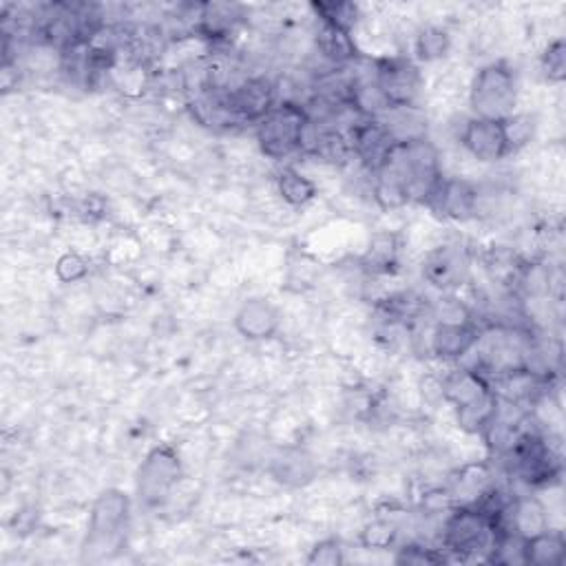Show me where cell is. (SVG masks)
<instances>
[{
	"instance_id": "6da1fadb",
	"label": "cell",
	"mask_w": 566,
	"mask_h": 566,
	"mask_svg": "<svg viewBox=\"0 0 566 566\" xmlns=\"http://www.w3.org/2000/svg\"><path fill=\"white\" fill-rule=\"evenodd\" d=\"M378 171L402 184L410 204H427L430 195L443 180L438 148L427 140V135L396 142Z\"/></svg>"
},
{
	"instance_id": "7a4b0ae2",
	"label": "cell",
	"mask_w": 566,
	"mask_h": 566,
	"mask_svg": "<svg viewBox=\"0 0 566 566\" xmlns=\"http://www.w3.org/2000/svg\"><path fill=\"white\" fill-rule=\"evenodd\" d=\"M131 498L122 490H105L89 514L83 559L98 562L113 555L129 531Z\"/></svg>"
},
{
	"instance_id": "3957f363",
	"label": "cell",
	"mask_w": 566,
	"mask_h": 566,
	"mask_svg": "<svg viewBox=\"0 0 566 566\" xmlns=\"http://www.w3.org/2000/svg\"><path fill=\"white\" fill-rule=\"evenodd\" d=\"M310 124V113L303 105L284 100L277 103L257 124L255 137L260 150L270 159H288L294 153H301L303 135Z\"/></svg>"
},
{
	"instance_id": "277c9868",
	"label": "cell",
	"mask_w": 566,
	"mask_h": 566,
	"mask_svg": "<svg viewBox=\"0 0 566 566\" xmlns=\"http://www.w3.org/2000/svg\"><path fill=\"white\" fill-rule=\"evenodd\" d=\"M469 105L473 118L507 120L518 105L516 71L507 62L484 64L471 83Z\"/></svg>"
},
{
	"instance_id": "5b68a950",
	"label": "cell",
	"mask_w": 566,
	"mask_h": 566,
	"mask_svg": "<svg viewBox=\"0 0 566 566\" xmlns=\"http://www.w3.org/2000/svg\"><path fill=\"white\" fill-rule=\"evenodd\" d=\"M182 478H184V465L180 451L167 443L153 447L144 456L135 478V492L140 505L144 509L165 507L171 501Z\"/></svg>"
},
{
	"instance_id": "8992f818",
	"label": "cell",
	"mask_w": 566,
	"mask_h": 566,
	"mask_svg": "<svg viewBox=\"0 0 566 566\" xmlns=\"http://www.w3.org/2000/svg\"><path fill=\"white\" fill-rule=\"evenodd\" d=\"M441 540L445 553L467 559L482 551H490L494 542V527L478 507L456 505L443 522Z\"/></svg>"
},
{
	"instance_id": "52a82bcc",
	"label": "cell",
	"mask_w": 566,
	"mask_h": 566,
	"mask_svg": "<svg viewBox=\"0 0 566 566\" xmlns=\"http://www.w3.org/2000/svg\"><path fill=\"white\" fill-rule=\"evenodd\" d=\"M374 85L381 98L392 109H410L417 107L423 75L421 69L408 58H383L374 64Z\"/></svg>"
},
{
	"instance_id": "ba28073f",
	"label": "cell",
	"mask_w": 566,
	"mask_h": 566,
	"mask_svg": "<svg viewBox=\"0 0 566 566\" xmlns=\"http://www.w3.org/2000/svg\"><path fill=\"white\" fill-rule=\"evenodd\" d=\"M507 451L511 456L514 471L531 487H546L562 471L557 454L540 434L520 432Z\"/></svg>"
},
{
	"instance_id": "9c48e42d",
	"label": "cell",
	"mask_w": 566,
	"mask_h": 566,
	"mask_svg": "<svg viewBox=\"0 0 566 566\" xmlns=\"http://www.w3.org/2000/svg\"><path fill=\"white\" fill-rule=\"evenodd\" d=\"M350 146H352V155H357L361 159V165L374 176L383 165L392 150V146L396 144V140L392 137V133L387 131V127L383 124L381 118H365L359 116L346 131Z\"/></svg>"
},
{
	"instance_id": "30bf717a",
	"label": "cell",
	"mask_w": 566,
	"mask_h": 566,
	"mask_svg": "<svg viewBox=\"0 0 566 566\" xmlns=\"http://www.w3.org/2000/svg\"><path fill=\"white\" fill-rule=\"evenodd\" d=\"M226 105L239 122L257 124L277 105V89L268 77H249L226 94Z\"/></svg>"
},
{
	"instance_id": "8fae6325",
	"label": "cell",
	"mask_w": 566,
	"mask_h": 566,
	"mask_svg": "<svg viewBox=\"0 0 566 566\" xmlns=\"http://www.w3.org/2000/svg\"><path fill=\"white\" fill-rule=\"evenodd\" d=\"M281 310L264 297H253L241 303L234 314V330L246 341H268L281 328Z\"/></svg>"
},
{
	"instance_id": "7c38bea8",
	"label": "cell",
	"mask_w": 566,
	"mask_h": 566,
	"mask_svg": "<svg viewBox=\"0 0 566 566\" xmlns=\"http://www.w3.org/2000/svg\"><path fill=\"white\" fill-rule=\"evenodd\" d=\"M460 142L478 161H484V165L511 155L507 146L503 120L469 118L460 133Z\"/></svg>"
},
{
	"instance_id": "4fadbf2b",
	"label": "cell",
	"mask_w": 566,
	"mask_h": 566,
	"mask_svg": "<svg viewBox=\"0 0 566 566\" xmlns=\"http://www.w3.org/2000/svg\"><path fill=\"white\" fill-rule=\"evenodd\" d=\"M478 189L471 182L443 178L430 195L427 206L445 219L467 221L478 215Z\"/></svg>"
},
{
	"instance_id": "5bb4252c",
	"label": "cell",
	"mask_w": 566,
	"mask_h": 566,
	"mask_svg": "<svg viewBox=\"0 0 566 566\" xmlns=\"http://www.w3.org/2000/svg\"><path fill=\"white\" fill-rule=\"evenodd\" d=\"M480 335H482L480 328L469 318L438 321L432 330L430 348L432 354L443 361H460L473 348H478Z\"/></svg>"
},
{
	"instance_id": "9a60e30c",
	"label": "cell",
	"mask_w": 566,
	"mask_h": 566,
	"mask_svg": "<svg viewBox=\"0 0 566 566\" xmlns=\"http://www.w3.org/2000/svg\"><path fill=\"white\" fill-rule=\"evenodd\" d=\"M268 473L275 482L284 484L288 490H303L314 482L318 465L308 449L284 447L273 456Z\"/></svg>"
},
{
	"instance_id": "2e32d148",
	"label": "cell",
	"mask_w": 566,
	"mask_h": 566,
	"mask_svg": "<svg viewBox=\"0 0 566 566\" xmlns=\"http://www.w3.org/2000/svg\"><path fill=\"white\" fill-rule=\"evenodd\" d=\"M469 257L458 246H443L430 253L423 266V277L438 290H454L467 281Z\"/></svg>"
},
{
	"instance_id": "e0dca14e",
	"label": "cell",
	"mask_w": 566,
	"mask_h": 566,
	"mask_svg": "<svg viewBox=\"0 0 566 566\" xmlns=\"http://www.w3.org/2000/svg\"><path fill=\"white\" fill-rule=\"evenodd\" d=\"M244 21V8L230 3H204L197 8L195 32L208 40H226Z\"/></svg>"
},
{
	"instance_id": "ac0fdd59",
	"label": "cell",
	"mask_w": 566,
	"mask_h": 566,
	"mask_svg": "<svg viewBox=\"0 0 566 566\" xmlns=\"http://www.w3.org/2000/svg\"><path fill=\"white\" fill-rule=\"evenodd\" d=\"M492 381L487 378L484 372L478 370H456L451 372L445 381H443V398L458 410L465 406H471V402L484 398L487 394H492Z\"/></svg>"
},
{
	"instance_id": "d6986e66",
	"label": "cell",
	"mask_w": 566,
	"mask_h": 566,
	"mask_svg": "<svg viewBox=\"0 0 566 566\" xmlns=\"http://www.w3.org/2000/svg\"><path fill=\"white\" fill-rule=\"evenodd\" d=\"M494 487L492 469L487 462H471L456 471V478L451 480V496L456 505H475L484 494Z\"/></svg>"
},
{
	"instance_id": "ffe728a7",
	"label": "cell",
	"mask_w": 566,
	"mask_h": 566,
	"mask_svg": "<svg viewBox=\"0 0 566 566\" xmlns=\"http://www.w3.org/2000/svg\"><path fill=\"white\" fill-rule=\"evenodd\" d=\"M549 529V514L538 498L525 496L509 505V531L527 540Z\"/></svg>"
},
{
	"instance_id": "44dd1931",
	"label": "cell",
	"mask_w": 566,
	"mask_h": 566,
	"mask_svg": "<svg viewBox=\"0 0 566 566\" xmlns=\"http://www.w3.org/2000/svg\"><path fill=\"white\" fill-rule=\"evenodd\" d=\"M566 557V540L562 531H542L522 540V559L531 566H559Z\"/></svg>"
},
{
	"instance_id": "7402d4cb",
	"label": "cell",
	"mask_w": 566,
	"mask_h": 566,
	"mask_svg": "<svg viewBox=\"0 0 566 566\" xmlns=\"http://www.w3.org/2000/svg\"><path fill=\"white\" fill-rule=\"evenodd\" d=\"M314 43H316V49L321 51V56L330 60L333 64H350L359 58V49L354 45L352 34L344 32L339 27H333L328 23H318Z\"/></svg>"
},
{
	"instance_id": "603a6c76",
	"label": "cell",
	"mask_w": 566,
	"mask_h": 566,
	"mask_svg": "<svg viewBox=\"0 0 566 566\" xmlns=\"http://www.w3.org/2000/svg\"><path fill=\"white\" fill-rule=\"evenodd\" d=\"M398 255H400V244L398 234L394 232H376L370 239V246L365 255L361 257L363 268L370 273H392L398 266Z\"/></svg>"
},
{
	"instance_id": "cb8c5ba5",
	"label": "cell",
	"mask_w": 566,
	"mask_h": 566,
	"mask_svg": "<svg viewBox=\"0 0 566 566\" xmlns=\"http://www.w3.org/2000/svg\"><path fill=\"white\" fill-rule=\"evenodd\" d=\"M277 193L288 206L303 208L316 197V184L301 171L286 167L277 176Z\"/></svg>"
},
{
	"instance_id": "d4e9b609",
	"label": "cell",
	"mask_w": 566,
	"mask_h": 566,
	"mask_svg": "<svg viewBox=\"0 0 566 566\" xmlns=\"http://www.w3.org/2000/svg\"><path fill=\"white\" fill-rule=\"evenodd\" d=\"M496 412H498V396H496V392H492L484 398L471 402V406L458 408L456 419H458V425L462 432L484 434V430H487L492 425V421L496 419Z\"/></svg>"
},
{
	"instance_id": "484cf974",
	"label": "cell",
	"mask_w": 566,
	"mask_h": 566,
	"mask_svg": "<svg viewBox=\"0 0 566 566\" xmlns=\"http://www.w3.org/2000/svg\"><path fill=\"white\" fill-rule=\"evenodd\" d=\"M312 12L318 23H328L350 34L359 23V8L354 3H348V0H339V3H312Z\"/></svg>"
},
{
	"instance_id": "4316f807",
	"label": "cell",
	"mask_w": 566,
	"mask_h": 566,
	"mask_svg": "<svg viewBox=\"0 0 566 566\" xmlns=\"http://www.w3.org/2000/svg\"><path fill=\"white\" fill-rule=\"evenodd\" d=\"M449 47H451V40H449L447 32L441 27L423 29L417 36V45H414L417 58L423 62H434V60L445 58L449 53Z\"/></svg>"
},
{
	"instance_id": "83f0119b",
	"label": "cell",
	"mask_w": 566,
	"mask_h": 566,
	"mask_svg": "<svg viewBox=\"0 0 566 566\" xmlns=\"http://www.w3.org/2000/svg\"><path fill=\"white\" fill-rule=\"evenodd\" d=\"M503 129H505L509 153H516L533 140L535 118L529 113H514L507 120H503Z\"/></svg>"
},
{
	"instance_id": "f1b7e54d",
	"label": "cell",
	"mask_w": 566,
	"mask_h": 566,
	"mask_svg": "<svg viewBox=\"0 0 566 566\" xmlns=\"http://www.w3.org/2000/svg\"><path fill=\"white\" fill-rule=\"evenodd\" d=\"M396 538L398 525L387 518H376L361 531V544L365 549H392Z\"/></svg>"
},
{
	"instance_id": "f546056e",
	"label": "cell",
	"mask_w": 566,
	"mask_h": 566,
	"mask_svg": "<svg viewBox=\"0 0 566 566\" xmlns=\"http://www.w3.org/2000/svg\"><path fill=\"white\" fill-rule=\"evenodd\" d=\"M540 67H542V73H544L549 83H564V77H566V47H564L562 38L546 45V49L540 58Z\"/></svg>"
},
{
	"instance_id": "4dcf8cb0",
	"label": "cell",
	"mask_w": 566,
	"mask_h": 566,
	"mask_svg": "<svg viewBox=\"0 0 566 566\" xmlns=\"http://www.w3.org/2000/svg\"><path fill=\"white\" fill-rule=\"evenodd\" d=\"M310 566H341L346 562L344 546L339 540H321L310 549V555L305 559Z\"/></svg>"
},
{
	"instance_id": "1f68e13d",
	"label": "cell",
	"mask_w": 566,
	"mask_h": 566,
	"mask_svg": "<svg viewBox=\"0 0 566 566\" xmlns=\"http://www.w3.org/2000/svg\"><path fill=\"white\" fill-rule=\"evenodd\" d=\"M89 275V262L77 255V253H64L58 262H56V277L62 284H75V281H83Z\"/></svg>"
},
{
	"instance_id": "d6a6232c",
	"label": "cell",
	"mask_w": 566,
	"mask_h": 566,
	"mask_svg": "<svg viewBox=\"0 0 566 566\" xmlns=\"http://www.w3.org/2000/svg\"><path fill=\"white\" fill-rule=\"evenodd\" d=\"M447 555L443 551L430 549L425 544H406L396 553V564H445Z\"/></svg>"
}]
</instances>
